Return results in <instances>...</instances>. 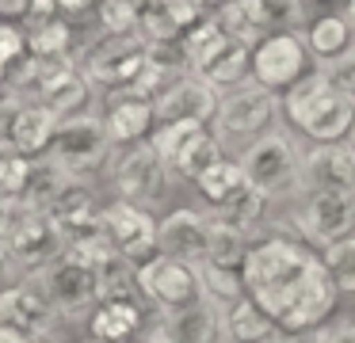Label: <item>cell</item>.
I'll return each instance as SVG.
<instances>
[{
	"label": "cell",
	"mask_w": 355,
	"mask_h": 343,
	"mask_svg": "<svg viewBox=\"0 0 355 343\" xmlns=\"http://www.w3.org/2000/svg\"><path fill=\"white\" fill-rule=\"evenodd\" d=\"M321 252H313L306 240L283 233V229H268L263 236H256L252 248L245 256L241 279L248 286V297L268 313L275 324H283L294 313L302 290H306L309 274H313Z\"/></svg>",
	"instance_id": "obj_1"
},
{
	"label": "cell",
	"mask_w": 355,
	"mask_h": 343,
	"mask_svg": "<svg viewBox=\"0 0 355 343\" xmlns=\"http://www.w3.org/2000/svg\"><path fill=\"white\" fill-rule=\"evenodd\" d=\"M245 179L268 198L275 210L291 206L306 191V141L291 126H279L237 152Z\"/></svg>",
	"instance_id": "obj_2"
},
{
	"label": "cell",
	"mask_w": 355,
	"mask_h": 343,
	"mask_svg": "<svg viewBox=\"0 0 355 343\" xmlns=\"http://www.w3.org/2000/svg\"><path fill=\"white\" fill-rule=\"evenodd\" d=\"M283 122L306 145H340L355 137V103L329 88L321 73H309L283 91Z\"/></svg>",
	"instance_id": "obj_3"
},
{
	"label": "cell",
	"mask_w": 355,
	"mask_h": 343,
	"mask_svg": "<svg viewBox=\"0 0 355 343\" xmlns=\"http://www.w3.org/2000/svg\"><path fill=\"white\" fill-rule=\"evenodd\" d=\"M271 229L306 240L313 252L355 233V191L352 187H306L291 206L275 213Z\"/></svg>",
	"instance_id": "obj_4"
},
{
	"label": "cell",
	"mask_w": 355,
	"mask_h": 343,
	"mask_svg": "<svg viewBox=\"0 0 355 343\" xmlns=\"http://www.w3.org/2000/svg\"><path fill=\"white\" fill-rule=\"evenodd\" d=\"M100 183L107 191V198H123V202L146 206V210H157V213L168 210L172 191H176L172 168L164 164V157L149 141L115 149V157H111Z\"/></svg>",
	"instance_id": "obj_5"
},
{
	"label": "cell",
	"mask_w": 355,
	"mask_h": 343,
	"mask_svg": "<svg viewBox=\"0 0 355 343\" xmlns=\"http://www.w3.org/2000/svg\"><path fill=\"white\" fill-rule=\"evenodd\" d=\"M279 126H286L283 122V96L268 91L256 80H245L237 88L222 91V107H218V118L210 130L225 145V152L237 157L241 149H248L252 141H260L263 134H271Z\"/></svg>",
	"instance_id": "obj_6"
},
{
	"label": "cell",
	"mask_w": 355,
	"mask_h": 343,
	"mask_svg": "<svg viewBox=\"0 0 355 343\" xmlns=\"http://www.w3.org/2000/svg\"><path fill=\"white\" fill-rule=\"evenodd\" d=\"M149 58V42L141 35H88L77 50L80 73L92 80V88L100 91V99L130 91L134 80L141 76Z\"/></svg>",
	"instance_id": "obj_7"
},
{
	"label": "cell",
	"mask_w": 355,
	"mask_h": 343,
	"mask_svg": "<svg viewBox=\"0 0 355 343\" xmlns=\"http://www.w3.org/2000/svg\"><path fill=\"white\" fill-rule=\"evenodd\" d=\"M39 286H42V294L50 297V305L58 309V317L65 320V328L88 324L96 305L103 301L96 263H88L85 256H77V252H69V248H65V256H58L54 263L39 274Z\"/></svg>",
	"instance_id": "obj_8"
},
{
	"label": "cell",
	"mask_w": 355,
	"mask_h": 343,
	"mask_svg": "<svg viewBox=\"0 0 355 343\" xmlns=\"http://www.w3.org/2000/svg\"><path fill=\"white\" fill-rule=\"evenodd\" d=\"M119 145L111 141V130L103 122V111H85L77 118H65L58 126L54 149H50V160L65 168L77 179H103L111 157H115Z\"/></svg>",
	"instance_id": "obj_9"
},
{
	"label": "cell",
	"mask_w": 355,
	"mask_h": 343,
	"mask_svg": "<svg viewBox=\"0 0 355 343\" xmlns=\"http://www.w3.org/2000/svg\"><path fill=\"white\" fill-rule=\"evenodd\" d=\"M100 229L111 248L123 259H130L134 267H141L161 252V244H157L161 240V213L157 210L123 202V198H107L100 210Z\"/></svg>",
	"instance_id": "obj_10"
},
{
	"label": "cell",
	"mask_w": 355,
	"mask_h": 343,
	"mask_svg": "<svg viewBox=\"0 0 355 343\" xmlns=\"http://www.w3.org/2000/svg\"><path fill=\"white\" fill-rule=\"evenodd\" d=\"M0 324L24 332L31 343H46L58 340L65 320L58 317L50 297L42 294L39 279H8L0 282Z\"/></svg>",
	"instance_id": "obj_11"
},
{
	"label": "cell",
	"mask_w": 355,
	"mask_h": 343,
	"mask_svg": "<svg viewBox=\"0 0 355 343\" xmlns=\"http://www.w3.org/2000/svg\"><path fill=\"white\" fill-rule=\"evenodd\" d=\"M134 279H138V290L153 313H176V309H187V305L202 301L199 267L180 263V259L161 256V252L153 259H146Z\"/></svg>",
	"instance_id": "obj_12"
},
{
	"label": "cell",
	"mask_w": 355,
	"mask_h": 343,
	"mask_svg": "<svg viewBox=\"0 0 355 343\" xmlns=\"http://www.w3.org/2000/svg\"><path fill=\"white\" fill-rule=\"evenodd\" d=\"M313 69H317V61L302 35H268L252 50V80L263 84L268 91H275V96L291 91Z\"/></svg>",
	"instance_id": "obj_13"
},
{
	"label": "cell",
	"mask_w": 355,
	"mask_h": 343,
	"mask_svg": "<svg viewBox=\"0 0 355 343\" xmlns=\"http://www.w3.org/2000/svg\"><path fill=\"white\" fill-rule=\"evenodd\" d=\"M58 256H65V236L50 213L27 210L12 229V279H39Z\"/></svg>",
	"instance_id": "obj_14"
},
{
	"label": "cell",
	"mask_w": 355,
	"mask_h": 343,
	"mask_svg": "<svg viewBox=\"0 0 355 343\" xmlns=\"http://www.w3.org/2000/svg\"><path fill=\"white\" fill-rule=\"evenodd\" d=\"M210 229L214 218L210 210H202L199 202H176L161 213V256H172L180 263L202 267L210 248Z\"/></svg>",
	"instance_id": "obj_15"
},
{
	"label": "cell",
	"mask_w": 355,
	"mask_h": 343,
	"mask_svg": "<svg viewBox=\"0 0 355 343\" xmlns=\"http://www.w3.org/2000/svg\"><path fill=\"white\" fill-rule=\"evenodd\" d=\"M157 126L164 122H191V126H214L218 107H222V91L214 84H207L202 76L187 73L184 80H176L161 99H157Z\"/></svg>",
	"instance_id": "obj_16"
},
{
	"label": "cell",
	"mask_w": 355,
	"mask_h": 343,
	"mask_svg": "<svg viewBox=\"0 0 355 343\" xmlns=\"http://www.w3.org/2000/svg\"><path fill=\"white\" fill-rule=\"evenodd\" d=\"M149 313L153 309L141 297H111V301L96 305L85 332L100 343H138L149 324Z\"/></svg>",
	"instance_id": "obj_17"
},
{
	"label": "cell",
	"mask_w": 355,
	"mask_h": 343,
	"mask_svg": "<svg viewBox=\"0 0 355 343\" xmlns=\"http://www.w3.org/2000/svg\"><path fill=\"white\" fill-rule=\"evenodd\" d=\"M100 111H103V122H107V130H111V141H115L119 149L149 141L153 130H157V107L149 103V99L130 96V91L107 96L100 103Z\"/></svg>",
	"instance_id": "obj_18"
},
{
	"label": "cell",
	"mask_w": 355,
	"mask_h": 343,
	"mask_svg": "<svg viewBox=\"0 0 355 343\" xmlns=\"http://www.w3.org/2000/svg\"><path fill=\"white\" fill-rule=\"evenodd\" d=\"M302 38H306V46H309L317 65H329V61L344 58L347 50H355V30H352V23H347V15L340 12V8H332V12H313V19L306 23Z\"/></svg>",
	"instance_id": "obj_19"
},
{
	"label": "cell",
	"mask_w": 355,
	"mask_h": 343,
	"mask_svg": "<svg viewBox=\"0 0 355 343\" xmlns=\"http://www.w3.org/2000/svg\"><path fill=\"white\" fill-rule=\"evenodd\" d=\"M355 183V141L306 145V187H352Z\"/></svg>",
	"instance_id": "obj_20"
},
{
	"label": "cell",
	"mask_w": 355,
	"mask_h": 343,
	"mask_svg": "<svg viewBox=\"0 0 355 343\" xmlns=\"http://www.w3.org/2000/svg\"><path fill=\"white\" fill-rule=\"evenodd\" d=\"M275 206L268 202V198L260 195V191L252 187V183H245V187L237 191V195H230L218 210H210V218L214 221H225V225L241 229V233H248L256 240V236H263L271 229V221H275Z\"/></svg>",
	"instance_id": "obj_21"
},
{
	"label": "cell",
	"mask_w": 355,
	"mask_h": 343,
	"mask_svg": "<svg viewBox=\"0 0 355 343\" xmlns=\"http://www.w3.org/2000/svg\"><path fill=\"white\" fill-rule=\"evenodd\" d=\"M252 50L256 46L241 42V38H225V42L195 69V76H202L207 84H214L218 91L237 88V84L252 80Z\"/></svg>",
	"instance_id": "obj_22"
},
{
	"label": "cell",
	"mask_w": 355,
	"mask_h": 343,
	"mask_svg": "<svg viewBox=\"0 0 355 343\" xmlns=\"http://www.w3.org/2000/svg\"><path fill=\"white\" fill-rule=\"evenodd\" d=\"M252 19V27L268 35H302L306 23L313 19V4L309 0H241Z\"/></svg>",
	"instance_id": "obj_23"
},
{
	"label": "cell",
	"mask_w": 355,
	"mask_h": 343,
	"mask_svg": "<svg viewBox=\"0 0 355 343\" xmlns=\"http://www.w3.org/2000/svg\"><path fill=\"white\" fill-rule=\"evenodd\" d=\"M58 126H62V118H58L50 107L24 103V111H19V118H16V134H12V149L24 152V157H31V160L50 157Z\"/></svg>",
	"instance_id": "obj_24"
},
{
	"label": "cell",
	"mask_w": 355,
	"mask_h": 343,
	"mask_svg": "<svg viewBox=\"0 0 355 343\" xmlns=\"http://www.w3.org/2000/svg\"><path fill=\"white\" fill-rule=\"evenodd\" d=\"M222 157H233V152H225V145L218 141V134L210 126H199L191 130V137H187L184 145H180V152L172 157V175H176V183H187L191 187L195 179H199L207 168H214Z\"/></svg>",
	"instance_id": "obj_25"
},
{
	"label": "cell",
	"mask_w": 355,
	"mask_h": 343,
	"mask_svg": "<svg viewBox=\"0 0 355 343\" xmlns=\"http://www.w3.org/2000/svg\"><path fill=\"white\" fill-rule=\"evenodd\" d=\"M279 332V324L252 301H237L233 309L222 313V343H268Z\"/></svg>",
	"instance_id": "obj_26"
},
{
	"label": "cell",
	"mask_w": 355,
	"mask_h": 343,
	"mask_svg": "<svg viewBox=\"0 0 355 343\" xmlns=\"http://www.w3.org/2000/svg\"><path fill=\"white\" fill-rule=\"evenodd\" d=\"M245 183L248 179H245L241 160L237 157H222L214 168H207V172L191 183V195H195V202H199L202 210H218V206H222L230 195H237Z\"/></svg>",
	"instance_id": "obj_27"
},
{
	"label": "cell",
	"mask_w": 355,
	"mask_h": 343,
	"mask_svg": "<svg viewBox=\"0 0 355 343\" xmlns=\"http://www.w3.org/2000/svg\"><path fill=\"white\" fill-rule=\"evenodd\" d=\"M27 30V53L35 58H77V27L73 19L58 15V19H46V23H31Z\"/></svg>",
	"instance_id": "obj_28"
},
{
	"label": "cell",
	"mask_w": 355,
	"mask_h": 343,
	"mask_svg": "<svg viewBox=\"0 0 355 343\" xmlns=\"http://www.w3.org/2000/svg\"><path fill=\"white\" fill-rule=\"evenodd\" d=\"M69 179H73V175L65 172V168L58 164V160L39 157V160H35V168H31V179H27L24 195H19V202H24L27 210L46 213V210H50V202H54V198L62 195V187H65Z\"/></svg>",
	"instance_id": "obj_29"
},
{
	"label": "cell",
	"mask_w": 355,
	"mask_h": 343,
	"mask_svg": "<svg viewBox=\"0 0 355 343\" xmlns=\"http://www.w3.org/2000/svg\"><path fill=\"white\" fill-rule=\"evenodd\" d=\"M199 290H202V301H210L218 313L233 309L237 301L248 297V286L241 279V271H225V267H199Z\"/></svg>",
	"instance_id": "obj_30"
},
{
	"label": "cell",
	"mask_w": 355,
	"mask_h": 343,
	"mask_svg": "<svg viewBox=\"0 0 355 343\" xmlns=\"http://www.w3.org/2000/svg\"><path fill=\"white\" fill-rule=\"evenodd\" d=\"M248 248H252V236H248V233L225 225V221H214V229H210L207 263L210 267H225V271H241V267H245Z\"/></svg>",
	"instance_id": "obj_31"
},
{
	"label": "cell",
	"mask_w": 355,
	"mask_h": 343,
	"mask_svg": "<svg viewBox=\"0 0 355 343\" xmlns=\"http://www.w3.org/2000/svg\"><path fill=\"white\" fill-rule=\"evenodd\" d=\"M138 35L146 38L149 46L180 42V38H184V27L176 23L168 0H146V4H138Z\"/></svg>",
	"instance_id": "obj_32"
},
{
	"label": "cell",
	"mask_w": 355,
	"mask_h": 343,
	"mask_svg": "<svg viewBox=\"0 0 355 343\" xmlns=\"http://www.w3.org/2000/svg\"><path fill=\"white\" fill-rule=\"evenodd\" d=\"M321 263H324V271L332 274L340 294L355 297V233L344 236V240H336V244H329V248L321 252Z\"/></svg>",
	"instance_id": "obj_33"
},
{
	"label": "cell",
	"mask_w": 355,
	"mask_h": 343,
	"mask_svg": "<svg viewBox=\"0 0 355 343\" xmlns=\"http://www.w3.org/2000/svg\"><path fill=\"white\" fill-rule=\"evenodd\" d=\"M225 38H230V35L222 30L218 15H207V19H199L191 30H184V38H180V42H184V53H187V61H191V73L218 50V46L225 42Z\"/></svg>",
	"instance_id": "obj_34"
},
{
	"label": "cell",
	"mask_w": 355,
	"mask_h": 343,
	"mask_svg": "<svg viewBox=\"0 0 355 343\" xmlns=\"http://www.w3.org/2000/svg\"><path fill=\"white\" fill-rule=\"evenodd\" d=\"M96 30L100 35H138V4L134 0H100Z\"/></svg>",
	"instance_id": "obj_35"
},
{
	"label": "cell",
	"mask_w": 355,
	"mask_h": 343,
	"mask_svg": "<svg viewBox=\"0 0 355 343\" xmlns=\"http://www.w3.org/2000/svg\"><path fill=\"white\" fill-rule=\"evenodd\" d=\"M27 58V30L16 23H0V88L8 84V73Z\"/></svg>",
	"instance_id": "obj_36"
},
{
	"label": "cell",
	"mask_w": 355,
	"mask_h": 343,
	"mask_svg": "<svg viewBox=\"0 0 355 343\" xmlns=\"http://www.w3.org/2000/svg\"><path fill=\"white\" fill-rule=\"evenodd\" d=\"M31 168H35V160L24 157V152H0V191L19 198L27 179H31Z\"/></svg>",
	"instance_id": "obj_37"
},
{
	"label": "cell",
	"mask_w": 355,
	"mask_h": 343,
	"mask_svg": "<svg viewBox=\"0 0 355 343\" xmlns=\"http://www.w3.org/2000/svg\"><path fill=\"white\" fill-rule=\"evenodd\" d=\"M317 73L329 80V88L336 91V96H344L355 103V50H347L344 58L329 61V65H317Z\"/></svg>",
	"instance_id": "obj_38"
},
{
	"label": "cell",
	"mask_w": 355,
	"mask_h": 343,
	"mask_svg": "<svg viewBox=\"0 0 355 343\" xmlns=\"http://www.w3.org/2000/svg\"><path fill=\"white\" fill-rule=\"evenodd\" d=\"M24 111V99L12 91H0V152H16L12 149V134H16V118Z\"/></svg>",
	"instance_id": "obj_39"
},
{
	"label": "cell",
	"mask_w": 355,
	"mask_h": 343,
	"mask_svg": "<svg viewBox=\"0 0 355 343\" xmlns=\"http://www.w3.org/2000/svg\"><path fill=\"white\" fill-rule=\"evenodd\" d=\"M321 343H355V313H340L321 328Z\"/></svg>",
	"instance_id": "obj_40"
},
{
	"label": "cell",
	"mask_w": 355,
	"mask_h": 343,
	"mask_svg": "<svg viewBox=\"0 0 355 343\" xmlns=\"http://www.w3.org/2000/svg\"><path fill=\"white\" fill-rule=\"evenodd\" d=\"M96 8H100V0H58V12L65 19H92L96 23Z\"/></svg>",
	"instance_id": "obj_41"
},
{
	"label": "cell",
	"mask_w": 355,
	"mask_h": 343,
	"mask_svg": "<svg viewBox=\"0 0 355 343\" xmlns=\"http://www.w3.org/2000/svg\"><path fill=\"white\" fill-rule=\"evenodd\" d=\"M58 0H31V4H27V27H31V23H46V19H58Z\"/></svg>",
	"instance_id": "obj_42"
},
{
	"label": "cell",
	"mask_w": 355,
	"mask_h": 343,
	"mask_svg": "<svg viewBox=\"0 0 355 343\" xmlns=\"http://www.w3.org/2000/svg\"><path fill=\"white\" fill-rule=\"evenodd\" d=\"M24 213H27V206L19 202V198H12V195H4V191H0V225H16Z\"/></svg>",
	"instance_id": "obj_43"
},
{
	"label": "cell",
	"mask_w": 355,
	"mask_h": 343,
	"mask_svg": "<svg viewBox=\"0 0 355 343\" xmlns=\"http://www.w3.org/2000/svg\"><path fill=\"white\" fill-rule=\"evenodd\" d=\"M12 229L16 225H0V274L12 279Z\"/></svg>",
	"instance_id": "obj_44"
},
{
	"label": "cell",
	"mask_w": 355,
	"mask_h": 343,
	"mask_svg": "<svg viewBox=\"0 0 355 343\" xmlns=\"http://www.w3.org/2000/svg\"><path fill=\"white\" fill-rule=\"evenodd\" d=\"M268 343H321V332H291V328H279Z\"/></svg>",
	"instance_id": "obj_45"
},
{
	"label": "cell",
	"mask_w": 355,
	"mask_h": 343,
	"mask_svg": "<svg viewBox=\"0 0 355 343\" xmlns=\"http://www.w3.org/2000/svg\"><path fill=\"white\" fill-rule=\"evenodd\" d=\"M27 4L31 0H0V19H19V15L27 19Z\"/></svg>",
	"instance_id": "obj_46"
},
{
	"label": "cell",
	"mask_w": 355,
	"mask_h": 343,
	"mask_svg": "<svg viewBox=\"0 0 355 343\" xmlns=\"http://www.w3.org/2000/svg\"><path fill=\"white\" fill-rule=\"evenodd\" d=\"M0 343H31L24 332H16V328H8V324H0Z\"/></svg>",
	"instance_id": "obj_47"
},
{
	"label": "cell",
	"mask_w": 355,
	"mask_h": 343,
	"mask_svg": "<svg viewBox=\"0 0 355 343\" xmlns=\"http://www.w3.org/2000/svg\"><path fill=\"white\" fill-rule=\"evenodd\" d=\"M195 4H199L202 12H207V15H218V12H222V8H225V4H233V0H195Z\"/></svg>",
	"instance_id": "obj_48"
},
{
	"label": "cell",
	"mask_w": 355,
	"mask_h": 343,
	"mask_svg": "<svg viewBox=\"0 0 355 343\" xmlns=\"http://www.w3.org/2000/svg\"><path fill=\"white\" fill-rule=\"evenodd\" d=\"M340 12L347 15V23H352V30H355V0H344V8H340Z\"/></svg>",
	"instance_id": "obj_49"
},
{
	"label": "cell",
	"mask_w": 355,
	"mask_h": 343,
	"mask_svg": "<svg viewBox=\"0 0 355 343\" xmlns=\"http://www.w3.org/2000/svg\"><path fill=\"white\" fill-rule=\"evenodd\" d=\"M77 343H100V340H92V335H85V340H77Z\"/></svg>",
	"instance_id": "obj_50"
},
{
	"label": "cell",
	"mask_w": 355,
	"mask_h": 343,
	"mask_svg": "<svg viewBox=\"0 0 355 343\" xmlns=\"http://www.w3.org/2000/svg\"><path fill=\"white\" fill-rule=\"evenodd\" d=\"M46 343H58V340H46Z\"/></svg>",
	"instance_id": "obj_51"
},
{
	"label": "cell",
	"mask_w": 355,
	"mask_h": 343,
	"mask_svg": "<svg viewBox=\"0 0 355 343\" xmlns=\"http://www.w3.org/2000/svg\"><path fill=\"white\" fill-rule=\"evenodd\" d=\"M352 191H355V183H352Z\"/></svg>",
	"instance_id": "obj_52"
},
{
	"label": "cell",
	"mask_w": 355,
	"mask_h": 343,
	"mask_svg": "<svg viewBox=\"0 0 355 343\" xmlns=\"http://www.w3.org/2000/svg\"><path fill=\"white\" fill-rule=\"evenodd\" d=\"M352 141H355V137H352Z\"/></svg>",
	"instance_id": "obj_53"
}]
</instances>
